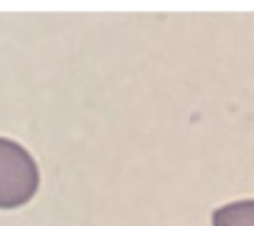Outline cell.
I'll list each match as a JSON object with an SVG mask.
<instances>
[{
    "label": "cell",
    "mask_w": 254,
    "mask_h": 226,
    "mask_svg": "<svg viewBox=\"0 0 254 226\" xmlns=\"http://www.w3.org/2000/svg\"><path fill=\"white\" fill-rule=\"evenodd\" d=\"M39 170L28 151L14 140L0 137V210L23 207L37 196Z\"/></svg>",
    "instance_id": "1"
},
{
    "label": "cell",
    "mask_w": 254,
    "mask_h": 226,
    "mask_svg": "<svg viewBox=\"0 0 254 226\" xmlns=\"http://www.w3.org/2000/svg\"><path fill=\"white\" fill-rule=\"evenodd\" d=\"M212 226H254V198L218 207L212 212Z\"/></svg>",
    "instance_id": "2"
}]
</instances>
